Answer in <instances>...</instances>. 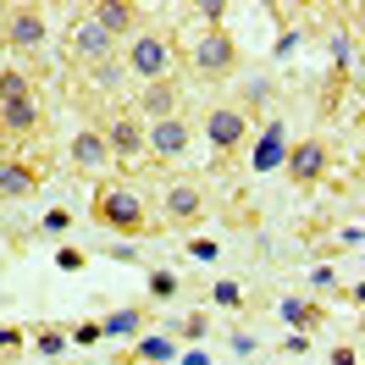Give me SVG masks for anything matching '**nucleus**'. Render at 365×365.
Listing matches in <instances>:
<instances>
[{"label":"nucleus","mask_w":365,"mask_h":365,"mask_svg":"<svg viewBox=\"0 0 365 365\" xmlns=\"http://www.w3.org/2000/svg\"><path fill=\"white\" fill-rule=\"evenodd\" d=\"M188 72L200 78V83H222L238 72V45H232L227 28H205L194 45H188Z\"/></svg>","instance_id":"nucleus-1"},{"label":"nucleus","mask_w":365,"mask_h":365,"mask_svg":"<svg viewBox=\"0 0 365 365\" xmlns=\"http://www.w3.org/2000/svg\"><path fill=\"white\" fill-rule=\"evenodd\" d=\"M172 39L166 34H155V28H138L133 39H128V61L122 67L133 72L138 83H155V78H172Z\"/></svg>","instance_id":"nucleus-2"},{"label":"nucleus","mask_w":365,"mask_h":365,"mask_svg":"<svg viewBox=\"0 0 365 365\" xmlns=\"http://www.w3.org/2000/svg\"><path fill=\"white\" fill-rule=\"evenodd\" d=\"M94 216L111 232H122V238H138L144 222H150V216H144V200H138L133 188H100V194H94Z\"/></svg>","instance_id":"nucleus-3"},{"label":"nucleus","mask_w":365,"mask_h":365,"mask_svg":"<svg viewBox=\"0 0 365 365\" xmlns=\"http://www.w3.org/2000/svg\"><path fill=\"white\" fill-rule=\"evenodd\" d=\"M194 144L188 116H166V122H144V155L150 160H182Z\"/></svg>","instance_id":"nucleus-4"},{"label":"nucleus","mask_w":365,"mask_h":365,"mask_svg":"<svg viewBox=\"0 0 365 365\" xmlns=\"http://www.w3.org/2000/svg\"><path fill=\"white\" fill-rule=\"evenodd\" d=\"M0 39L11 50H23V56H34L45 45V11L39 6H6L0 11Z\"/></svg>","instance_id":"nucleus-5"},{"label":"nucleus","mask_w":365,"mask_h":365,"mask_svg":"<svg viewBox=\"0 0 365 365\" xmlns=\"http://www.w3.org/2000/svg\"><path fill=\"white\" fill-rule=\"evenodd\" d=\"M100 138H106L111 160H138L144 155V122H138L133 111H106L100 116Z\"/></svg>","instance_id":"nucleus-6"},{"label":"nucleus","mask_w":365,"mask_h":365,"mask_svg":"<svg viewBox=\"0 0 365 365\" xmlns=\"http://www.w3.org/2000/svg\"><path fill=\"white\" fill-rule=\"evenodd\" d=\"M205 138H210L216 155H232V150L250 144V116L238 111V106H210L205 111Z\"/></svg>","instance_id":"nucleus-7"},{"label":"nucleus","mask_w":365,"mask_h":365,"mask_svg":"<svg viewBox=\"0 0 365 365\" xmlns=\"http://www.w3.org/2000/svg\"><path fill=\"white\" fill-rule=\"evenodd\" d=\"M138 122H166V116H182V83L178 78H155L138 89V106H133Z\"/></svg>","instance_id":"nucleus-8"},{"label":"nucleus","mask_w":365,"mask_h":365,"mask_svg":"<svg viewBox=\"0 0 365 365\" xmlns=\"http://www.w3.org/2000/svg\"><path fill=\"white\" fill-rule=\"evenodd\" d=\"M83 17H89V23L100 28L106 39H133L144 11H138L133 0H100V6H89V11H83Z\"/></svg>","instance_id":"nucleus-9"},{"label":"nucleus","mask_w":365,"mask_h":365,"mask_svg":"<svg viewBox=\"0 0 365 365\" xmlns=\"http://www.w3.org/2000/svg\"><path fill=\"white\" fill-rule=\"evenodd\" d=\"M200 216H205V188L194 178H178L166 188V222H172V227H194Z\"/></svg>","instance_id":"nucleus-10"},{"label":"nucleus","mask_w":365,"mask_h":365,"mask_svg":"<svg viewBox=\"0 0 365 365\" xmlns=\"http://www.w3.org/2000/svg\"><path fill=\"white\" fill-rule=\"evenodd\" d=\"M282 166H288V178L304 188V182H321V172H327V144L321 138H299V144H288L282 150Z\"/></svg>","instance_id":"nucleus-11"},{"label":"nucleus","mask_w":365,"mask_h":365,"mask_svg":"<svg viewBox=\"0 0 365 365\" xmlns=\"http://www.w3.org/2000/svg\"><path fill=\"white\" fill-rule=\"evenodd\" d=\"M67 166L72 172H106V166H111V150H106L100 128H78V133L67 138Z\"/></svg>","instance_id":"nucleus-12"},{"label":"nucleus","mask_w":365,"mask_h":365,"mask_svg":"<svg viewBox=\"0 0 365 365\" xmlns=\"http://www.w3.org/2000/svg\"><path fill=\"white\" fill-rule=\"evenodd\" d=\"M111 50H116V39H106L89 17H78V23H72V56H78L83 67H106V61H111Z\"/></svg>","instance_id":"nucleus-13"},{"label":"nucleus","mask_w":365,"mask_h":365,"mask_svg":"<svg viewBox=\"0 0 365 365\" xmlns=\"http://www.w3.org/2000/svg\"><path fill=\"white\" fill-rule=\"evenodd\" d=\"M45 128V111H39V100H17V106H0V133L6 138H28Z\"/></svg>","instance_id":"nucleus-14"},{"label":"nucleus","mask_w":365,"mask_h":365,"mask_svg":"<svg viewBox=\"0 0 365 365\" xmlns=\"http://www.w3.org/2000/svg\"><path fill=\"white\" fill-rule=\"evenodd\" d=\"M39 166H28V160H6L0 166V200H28V194H39Z\"/></svg>","instance_id":"nucleus-15"},{"label":"nucleus","mask_w":365,"mask_h":365,"mask_svg":"<svg viewBox=\"0 0 365 365\" xmlns=\"http://www.w3.org/2000/svg\"><path fill=\"white\" fill-rule=\"evenodd\" d=\"M94 327H100V338H138V332H144V310L128 304V310H111V316L94 321Z\"/></svg>","instance_id":"nucleus-16"},{"label":"nucleus","mask_w":365,"mask_h":365,"mask_svg":"<svg viewBox=\"0 0 365 365\" xmlns=\"http://www.w3.org/2000/svg\"><path fill=\"white\" fill-rule=\"evenodd\" d=\"M17 100H34L28 72L23 67H0V106H17Z\"/></svg>","instance_id":"nucleus-17"},{"label":"nucleus","mask_w":365,"mask_h":365,"mask_svg":"<svg viewBox=\"0 0 365 365\" xmlns=\"http://www.w3.org/2000/svg\"><path fill=\"white\" fill-rule=\"evenodd\" d=\"M277 160H282V133L272 128V133L260 138V150H255V172H272Z\"/></svg>","instance_id":"nucleus-18"},{"label":"nucleus","mask_w":365,"mask_h":365,"mask_svg":"<svg viewBox=\"0 0 365 365\" xmlns=\"http://www.w3.org/2000/svg\"><path fill=\"white\" fill-rule=\"evenodd\" d=\"M282 316L294 321V327H304V332H310V327H321V310H316V304H299V299H288V304H282Z\"/></svg>","instance_id":"nucleus-19"},{"label":"nucleus","mask_w":365,"mask_h":365,"mask_svg":"<svg viewBox=\"0 0 365 365\" xmlns=\"http://www.w3.org/2000/svg\"><path fill=\"white\" fill-rule=\"evenodd\" d=\"M222 11H227L222 0H200V6H194V17H205V28H222Z\"/></svg>","instance_id":"nucleus-20"},{"label":"nucleus","mask_w":365,"mask_h":365,"mask_svg":"<svg viewBox=\"0 0 365 365\" xmlns=\"http://www.w3.org/2000/svg\"><path fill=\"white\" fill-rule=\"evenodd\" d=\"M138 354H144V360H172V343H166V338H144V343H138Z\"/></svg>","instance_id":"nucleus-21"},{"label":"nucleus","mask_w":365,"mask_h":365,"mask_svg":"<svg viewBox=\"0 0 365 365\" xmlns=\"http://www.w3.org/2000/svg\"><path fill=\"white\" fill-rule=\"evenodd\" d=\"M150 294H155V299H172V294H178V277H172V272H155V277H150Z\"/></svg>","instance_id":"nucleus-22"},{"label":"nucleus","mask_w":365,"mask_h":365,"mask_svg":"<svg viewBox=\"0 0 365 365\" xmlns=\"http://www.w3.org/2000/svg\"><path fill=\"white\" fill-rule=\"evenodd\" d=\"M23 349V332L17 327H0V354H17Z\"/></svg>","instance_id":"nucleus-23"},{"label":"nucleus","mask_w":365,"mask_h":365,"mask_svg":"<svg viewBox=\"0 0 365 365\" xmlns=\"http://www.w3.org/2000/svg\"><path fill=\"white\" fill-rule=\"evenodd\" d=\"M72 338H78V343H94V338H100V327H94V321H83V327H72Z\"/></svg>","instance_id":"nucleus-24"},{"label":"nucleus","mask_w":365,"mask_h":365,"mask_svg":"<svg viewBox=\"0 0 365 365\" xmlns=\"http://www.w3.org/2000/svg\"><path fill=\"white\" fill-rule=\"evenodd\" d=\"M61 343H67V338H61V332H39V349H45V354H56Z\"/></svg>","instance_id":"nucleus-25"},{"label":"nucleus","mask_w":365,"mask_h":365,"mask_svg":"<svg viewBox=\"0 0 365 365\" xmlns=\"http://www.w3.org/2000/svg\"><path fill=\"white\" fill-rule=\"evenodd\" d=\"M332 365H360V360H354V349H332Z\"/></svg>","instance_id":"nucleus-26"},{"label":"nucleus","mask_w":365,"mask_h":365,"mask_svg":"<svg viewBox=\"0 0 365 365\" xmlns=\"http://www.w3.org/2000/svg\"><path fill=\"white\" fill-rule=\"evenodd\" d=\"M6 160H11V138L0 133V166H6Z\"/></svg>","instance_id":"nucleus-27"},{"label":"nucleus","mask_w":365,"mask_h":365,"mask_svg":"<svg viewBox=\"0 0 365 365\" xmlns=\"http://www.w3.org/2000/svg\"><path fill=\"white\" fill-rule=\"evenodd\" d=\"M0 56H6V39H0Z\"/></svg>","instance_id":"nucleus-28"}]
</instances>
